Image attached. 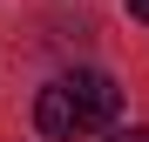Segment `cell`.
<instances>
[{"instance_id": "6da1fadb", "label": "cell", "mask_w": 149, "mask_h": 142, "mask_svg": "<svg viewBox=\"0 0 149 142\" xmlns=\"http://www.w3.org/2000/svg\"><path fill=\"white\" fill-rule=\"evenodd\" d=\"M61 88H68L74 115H81V129H115V115H122V88L102 75V68H74Z\"/></svg>"}, {"instance_id": "7a4b0ae2", "label": "cell", "mask_w": 149, "mask_h": 142, "mask_svg": "<svg viewBox=\"0 0 149 142\" xmlns=\"http://www.w3.org/2000/svg\"><path fill=\"white\" fill-rule=\"evenodd\" d=\"M34 129H41V135H54V142L81 135V115H74V102H68V88H61V81H54V88H41V102H34Z\"/></svg>"}, {"instance_id": "3957f363", "label": "cell", "mask_w": 149, "mask_h": 142, "mask_svg": "<svg viewBox=\"0 0 149 142\" xmlns=\"http://www.w3.org/2000/svg\"><path fill=\"white\" fill-rule=\"evenodd\" d=\"M109 142H149V129H109Z\"/></svg>"}, {"instance_id": "277c9868", "label": "cell", "mask_w": 149, "mask_h": 142, "mask_svg": "<svg viewBox=\"0 0 149 142\" xmlns=\"http://www.w3.org/2000/svg\"><path fill=\"white\" fill-rule=\"evenodd\" d=\"M129 14H136V20H149V0H129Z\"/></svg>"}]
</instances>
